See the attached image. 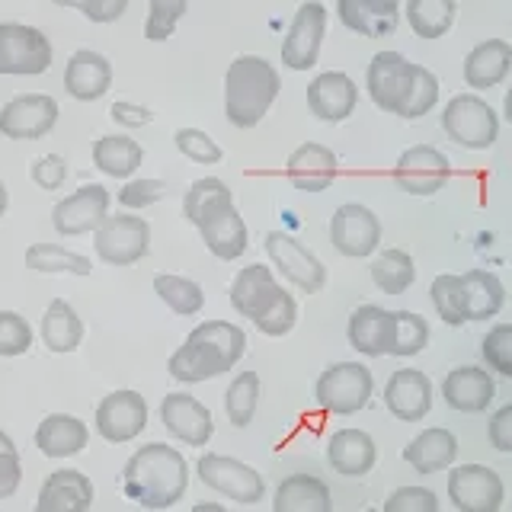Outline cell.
Instances as JSON below:
<instances>
[{
    "label": "cell",
    "instance_id": "25",
    "mask_svg": "<svg viewBox=\"0 0 512 512\" xmlns=\"http://www.w3.org/2000/svg\"><path fill=\"white\" fill-rule=\"evenodd\" d=\"M442 397H445V404L458 413H484L496 397V384L487 368L458 365L445 375Z\"/></svg>",
    "mask_w": 512,
    "mask_h": 512
},
{
    "label": "cell",
    "instance_id": "7",
    "mask_svg": "<svg viewBox=\"0 0 512 512\" xmlns=\"http://www.w3.org/2000/svg\"><path fill=\"white\" fill-rule=\"evenodd\" d=\"M151 224L138 212H109L93 231V253L106 266H135L148 256Z\"/></svg>",
    "mask_w": 512,
    "mask_h": 512
},
{
    "label": "cell",
    "instance_id": "24",
    "mask_svg": "<svg viewBox=\"0 0 512 512\" xmlns=\"http://www.w3.org/2000/svg\"><path fill=\"white\" fill-rule=\"evenodd\" d=\"M349 346L365 359H378V356H391V343H394V311L378 308V304H362L349 314Z\"/></svg>",
    "mask_w": 512,
    "mask_h": 512
},
{
    "label": "cell",
    "instance_id": "55",
    "mask_svg": "<svg viewBox=\"0 0 512 512\" xmlns=\"http://www.w3.org/2000/svg\"><path fill=\"white\" fill-rule=\"evenodd\" d=\"M125 10H128V0H84V4H80V13H84L90 23H100V26L116 23Z\"/></svg>",
    "mask_w": 512,
    "mask_h": 512
},
{
    "label": "cell",
    "instance_id": "46",
    "mask_svg": "<svg viewBox=\"0 0 512 512\" xmlns=\"http://www.w3.org/2000/svg\"><path fill=\"white\" fill-rule=\"evenodd\" d=\"M439 103V80L429 68L423 64H413V87H410V96L407 103L400 106L397 116L400 119H423L426 112H432V106Z\"/></svg>",
    "mask_w": 512,
    "mask_h": 512
},
{
    "label": "cell",
    "instance_id": "35",
    "mask_svg": "<svg viewBox=\"0 0 512 512\" xmlns=\"http://www.w3.org/2000/svg\"><path fill=\"white\" fill-rule=\"evenodd\" d=\"M39 336H42L45 349L61 352L64 356V352H74L80 343H84V320H80V314L71 308V301L55 298L42 314Z\"/></svg>",
    "mask_w": 512,
    "mask_h": 512
},
{
    "label": "cell",
    "instance_id": "39",
    "mask_svg": "<svg viewBox=\"0 0 512 512\" xmlns=\"http://www.w3.org/2000/svg\"><path fill=\"white\" fill-rule=\"evenodd\" d=\"M154 292L167 304L176 317H192L205 308V292L199 282L189 276H176V272H157L154 276Z\"/></svg>",
    "mask_w": 512,
    "mask_h": 512
},
{
    "label": "cell",
    "instance_id": "60",
    "mask_svg": "<svg viewBox=\"0 0 512 512\" xmlns=\"http://www.w3.org/2000/svg\"><path fill=\"white\" fill-rule=\"evenodd\" d=\"M4 452H16V442L7 436L4 429H0V455H4Z\"/></svg>",
    "mask_w": 512,
    "mask_h": 512
},
{
    "label": "cell",
    "instance_id": "3",
    "mask_svg": "<svg viewBox=\"0 0 512 512\" xmlns=\"http://www.w3.org/2000/svg\"><path fill=\"white\" fill-rule=\"evenodd\" d=\"M231 308L263 336H285L298 324V301L266 263H250L231 279Z\"/></svg>",
    "mask_w": 512,
    "mask_h": 512
},
{
    "label": "cell",
    "instance_id": "32",
    "mask_svg": "<svg viewBox=\"0 0 512 512\" xmlns=\"http://www.w3.org/2000/svg\"><path fill=\"white\" fill-rule=\"evenodd\" d=\"M144 164V148L132 135H103L93 141V167L112 180H132Z\"/></svg>",
    "mask_w": 512,
    "mask_h": 512
},
{
    "label": "cell",
    "instance_id": "10",
    "mask_svg": "<svg viewBox=\"0 0 512 512\" xmlns=\"http://www.w3.org/2000/svg\"><path fill=\"white\" fill-rule=\"evenodd\" d=\"M196 474L205 487H212L215 493L228 496V500H234V503H244V506L260 503L263 493H266L263 474L256 468H250L247 461H237L231 455L205 452L196 461Z\"/></svg>",
    "mask_w": 512,
    "mask_h": 512
},
{
    "label": "cell",
    "instance_id": "40",
    "mask_svg": "<svg viewBox=\"0 0 512 512\" xmlns=\"http://www.w3.org/2000/svg\"><path fill=\"white\" fill-rule=\"evenodd\" d=\"M372 282L384 295H404L416 282V263L407 250H381L372 260Z\"/></svg>",
    "mask_w": 512,
    "mask_h": 512
},
{
    "label": "cell",
    "instance_id": "30",
    "mask_svg": "<svg viewBox=\"0 0 512 512\" xmlns=\"http://www.w3.org/2000/svg\"><path fill=\"white\" fill-rule=\"evenodd\" d=\"M509 68H512V45L506 39H484L464 58V80L474 90H490L496 84H503Z\"/></svg>",
    "mask_w": 512,
    "mask_h": 512
},
{
    "label": "cell",
    "instance_id": "27",
    "mask_svg": "<svg viewBox=\"0 0 512 512\" xmlns=\"http://www.w3.org/2000/svg\"><path fill=\"white\" fill-rule=\"evenodd\" d=\"M36 448L52 461L74 458L87 448L90 429L84 420H77L74 413H48L45 420L36 426Z\"/></svg>",
    "mask_w": 512,
    "mask_h": 512
},
{
    "label": "cell",
    "instance_id": "15",
    "mask_svg": "<svg viewBox=\"0 0 512 512\" xmlns=\"http://www.w3.org/2000/svg\"><path fill=\"white\" fill-rule=\"evenodd\" d=\"M144 426H148V400L132 388L106 394L96 407V432L109 445L132 442L135 436H141Z\"/></svg>",
    "mask_w": 512,
    "mask_h": 512
},
{
    "label": "cell",
    "instance_id": "45",
    "mask_svg": "<svg viewBox=\"0 0 512 512\" xmlns=\"http://www.w3.org/2000/svg\"><path fill=\"white\" fill-rule=\"evenodd\" d=\"M189 10V0H148V20H144V39L167 42Z\"/></svg>",
    "mask_w": 512,
    "mask_h": 512
},
{
    "label": "cell",
    "instance_id": "53",
    "mask_svg": "<svg viewBox=\"0 0 512 512\" xmlns=\"http://www.w3.org/2000/svg\"><path fill=\"white\" fill-rule=\"evenodd\" d=\"M109 116H112V122H116L119 128H144L154 119V112L144 103L116 100V103H112V109H109Z\"/></svg>",
    "mask_w": 512,
    "mask_h": 512
},
{
    "label": "cell",
    "instance_id": "58",
    "mask_svg": "<svg viewBox=\"0 0 512 512\" xmlns=\"http://www.w3.org/2000/svg\"><path fill=\"white\" fill-rule=\"evenodd\" d=\"M189 512H231V509L221 506V503H196Z\"/></svg>",
    "mask_w": 512,
    "mask_h": 512
},
{
    "label": "cell",
    "instance_id": "2",
    "mask_svg": "<svg viewBox=\"0 0 512 512\" xmlns=\"http://www.w3.org/2000/svg\"><path fill=\"white\" fill-rule=\"evenodd\" d=\"M247 333L231 320H202L167 359L170 378L176 384H202L228 375L244 359Z\"/></svg>",
    "mask_w": 512,
    "mask_h": 512
},
{
    "label": "cell",
    "instance_id": "48",
    "mask_svg": "<svg viewBox=\"0 0 512 512\" xmlns=\"http://www.w3.org/2000/svg\"><path fill=\"white\" fill-rule=\"evenodd\" d=\"M32 349V327L23 314L0 311V359H16Z\"/></svg>",
    "mask_w": 512,
    "mask_h": 512
},
{
    "label": "cell",
    "instance_id": "6",
    "mask_svg": "<svg viewBox=\"0 0 512 512\" xmlns=\"http://www.w3.org/2000/svg\"><path fill=\"white\" fill-rule=\"evenodd\" d=\"M263 247H266L272 272H276L279 279H285L288 285H295L298 292L317 295L320 288L327 285V266L320 263V256L288 231H269Z\"/></svg>",
    "mask_w": 512,
    "mask_h": 512
},
{
    "label": "cell",
    "instance_id": "29",
    "mask_svg": "<svg viewBox=\"0 0 512 512\" xmlns=\"http://www.w3.org/2000/svg\"><path fill=\"white\" fill-rule=\"evenodd\" d=\"M455 458H458V439L442 426L420 432V436L404 448V461L423 477L448 471L455 464Z\"/></svg>",
    "mask_w": 512,
    "mask_h": 512
},
{
    "label": "cell",
    "instance_id": "28",
    "mask_svg": "<svg viewBox=\"0 0 512 512\" xmlns=\"http://www.w3.org/2000/svg\"><path fill=\"white\" fill-rule=\"evenodd\" d=\"M327 461L343 477H365L378 461V445L365 429H336L327 442Z\"/></svg>",
    "mask_w": 512,
    "mask_h": 512
},
{
    "label": "cell",
    "instance_id": "8",
    "mask_svg": "<svg viewBox=\"0 0 512 512\" xmlns=\"http://www.w3.org/2000/svg\"><path fill=\"white\" fill-rule=\"evenodd\" d=\"M442 128L461 148L484 151L500 138V116L477 93H458L442 109Z\"/></svg>",
    "mask_w": 512,
    "mask_h": 512
},
{
    "label": "cell",
    "instance_id": "34",
    "mask_svg": "<svg viewBox=\"0 0 512 512\" xmlns=\"http://www.w3.org/2000/svg\"><path fill=\"white\" fill-rule=\"evenodd\" d=\"M199 234H202V244L212 250V256H218L221 263H231V260H237V256H244L247 244H250L247 221L237 208H228L224 215L202 224Z\"/></svg>",
    "mask_w": 512,
    "mask_h": 512
},
{
    "label": "cell",
    "instance_id": "44",
    "mask_svg": "<svg viewBox=\"0 0 512 512\" xmlns=\"http://www.w3.org/2000/svg\"><path fill=\"white\" fill-rule=\"evenodd\" d=\"M336 16H340V23L349 32H356V36H365V39L391 36L397 29V20H384V16L368 10L362 0H336Z\"/></svg>",
    "mask_w": 512,
    "mask_h": 512
},
{
    "label": "cell",
    "instance_id": "16",
    "mask_svg": "<svg viewBox=\"0 0 512 512\" xmlns=\"http://www.w3.org/2000/svg\"><path fill=\"white\" fill-rule=\"evenodd\" d=\"M109 189L103 183H84L74 189L71 196H64L52 208V224L61 237H84L93 234L109 215Z\"/></svg>",
    "mask_w": 512,
    "mask_h": 512
},
{
    "label": "cell",
    "instance_id": "57",
    "mask_svg": "<svg viewBox=\"0 0 512 512\" xmlns=\"http://www.w3.org/2000/svg\"><path fill=\"white\" fill-rule=\"evenodd\" d=\"M362 4H365L368 10H372V13L384 16V20H397L400 0H362Z\"/></svg>",
    "mask_w": 512,
    "mask_h": 512
},
{
    "label": "cell",
    "instance_id": "54",
    "mask_svg": "<svg viewBox=\"0 0 512 512\" xmlns=\"http://www.w3.org/2000/svg\"><path fill=\"white\" fill-rule=\"evenodd\" d=\"M487 436H490V445L496 448V452L512 455V404L500 407L490 416Z\"/></svg>",
    "mask_w": 512,
    "mask_h": 512
},
{
    "label": "cell",
    "instance_id": "1",
    "mask_svg": "<svg viewBox=\"0 0 512 512\" xmlns=\"http://www.w3.org/2000/svg\"><path fill=\"white\" fill-rule=\"evenodd\" d=\"M122 490L132 503L148 512L176 506L189 490V464L180 448L167 442H148L122 468Z\"/></svg>",
    "mask_w": 512,
    "mask_h": 512
},
{
    "label": "cell",
    "instance_id": "51",
    "mask_svg": "<svg viewBox=\"0 0 512 512\" xmlns=\"http://www.w3.org/2000/svg\"><path fill=\"white\" fill-rule=\"evenodd\" d=\"M381 512H439V496L429 487H397Z\"/></svg>",
    "mask_w": 512,
    "mask_h": 512
},
{
    "label": "cell",
    "instance_id": "4",
    "mask_svg": "<svg viewBox=\"0 0 512 512\" xmlns=\"http://www.w3.org/2000/svg\"><path fill=\"white\" fill-rule=\"evenodd\" d=\"M279 71L260 55H240L224 74V116L234 128H253L279 96Z\"/></svg>",
    "mask_w": 512,
    "mask_h": 512
},
{
    "label": "cell",
    "instance_id": "33",
    "mask_svg": "<svg viewBox=\"0 0 512 512\" xmlns=\"http://www.w3.org/2000/svg\"><path fill=\"white\" fill-rule=\"evenodd\" d=\"M461 288H464V314H468L471 324H480V320H490L503 311L506 304V288L503 282L487 269H468L461 276Z\"/></svg>",
    "mask_w": 512,
    "mask_h": 512
},
{
    "label": "cell",
    "instance_id": "12",
    "mask_svg": "<svg viewBox=\"0 0 512 512\" xmlns=\"http://www.w3.org/2000/svg\"><path fill=\"white\" fill-rule=\"evenodd\" d=\"M327 36V7L320 0H304L295 10L292 26L282 39V61L292 71H311L320 58V45Z\"/></svg>",
    "mask_w": 512,
    "mask_h": 512
},
{
    "label": "cell",
    "instance_id": "21",
    "mask_svg": "<svg viewBox=\"0 0 512 512\" xmlns=\"http://www.w3.org/2000/svg\"><path fill=\"white\" fill-rule=\"evenodd\" d=\"M359 87L343 71H324L308 84V109L320 122H343L356 112Z\"/></svg>",
    "mask_w": 512,
    "mask_h": 512
},
{
    "label": "cell",
    "instance_id": "56",
    "mask_svg": "<svg viewBox=\"0 0 512 512\" xmlns=\"http://www.w3.org/2000/svg\"><path fill=\"white\" fill-rule=\"evenodd\" d=\"M20 480H23L20 452H4L0 455V503L10 500V496L20 490Z\"/></svg>",
    "mask_w": 512,
    "mask_h": 512
},
{
    "label": "cell",
    "instance_id": "62",
    "mask_svg": "<svg viewBox=\"0 0 512 512\" xmlns=\"http://www.w3.org/2000/svg\"><path fill=\"white\" fill-rule=\"evenodd\" d=\"M503 116L512 122V87L506 90V100H503Z\"/></svg>",
    "mask_w": 512,
    "mask_h": 512
},
{
    "label": "cell",
    "instance_id": "20",
    "mask_svg": "<svg viewBox=\"0 0 512 512\" xmlns=\"http://www.w3.org/2000/svg\"><path fill=\"white\" fill-rule=\"evenodd\" d=\"M384 407L400 423H420L432 410V381L420 368H397L384 384Z\"/></svg>",
    "mask_w": 512,
    "mask_h": 512
},
{
    "label": "cell",
    "instance_id": "38",
    "mask_svg": "<svg viewBox=\"0 0 512 512\" xmlns=\"http://www.w3.org/2000/svg\"><path fill=\"white\" fill-rule=\"evenodd\" d=\"M260 394H263V381L256 372H240L228 384V391H224V413H228V423L234 429H247L256 420Z\"/></svg>",
    "mask_w": 512,
    "mask_h": 512
},
{
    "label": "cell",
    "instance_id": "26",
    "mask_svg": "<svg viewBox=\"0 0 512 512\" xmlns=\"http://www.w3.org/2000/svg\"><path fill=\"white\" fill-rule=\"evenodd\" d=\"M112 87V64L106 55L93 52V48H77L64 68V90L74 96L77 103H93L106 96Z\"/></svg>",
    "mask_w": 512,
    "mask_h": 512
},
{
    "label": "cell",
    "instance_id": "52",
    "mask_svg": "<svg viewBox=\"0 0 512 512\" xmlns=\"http://www.w3.org/2000/svg\"><path fill=\"white\" fill-rule=\"evenodd\" d=\"M29 173H32V183H36L39 189L52 192V189H61L64 180H68V160H64L61 154H45L32 164Z\"/></svg>",
    "mask_w": 512,
    "mask_h": 512
},
{
    "label": "cell",
    "instance_id": "43",
    "mask_svg": "<svg viewBox=\"0 0 512 512\" xmlns=\"http://www.w3.org/2000/svg\"><path fill=\"white\" fill-rule=\"evenodd\" d=\"M429 298H432V308H436V314L442 317V324H448V327L468 324V314H464L461 276H452V272H442V276H436L429 285Z\"/></svg>",
    "mask_w": 512,
    "mask_h": 512
},
{
    "label": "cell",
    "instance_id": "22",
    "mask_svg": "<svg viewBox=\"0 0 512 512\" xmlns=\"http://www.w3.org/2000/svg\"><path fill=\"white\" fill-rule=\"evenodd\" d=\"M93 506V480L84 471L58 468L39 487L36 509L32 512H90Z\"/></svg>",
    "mask_w": 512,
    "mask_h": 512
},
{
    "label": "cell",
    "instance_id": "47",
    "mask_svg": "<svg viewBox=\"0 0 512 512\" xmlns=\"http://www.w3.org/2000/svg\"><path fill=\"white\" fill-rule=\"evenodd\" d=\"M173 144L183 157L192 160V164L212 167V164H221V157H224L221 144L208 132H202V128H180V132L173 135Z\"/></svg>",
    "mask_w": 512,
    "mask_h": 512
},
{
    "label": "cell",
    "instance_id": "18",
    "mask_svg": "<svg viewBox=\"0 0 512 512\" xmlns=\"http://www.w3.org/2000/svg\"><path fill=\"white\" fill-rule=\"evenodd\" d=\"M160 423L173 439H180L189 448H205L215 436L212 410L189 391H173L160 400Z\"/></svg>",
    "mask_w": 512,
    "mask_h": 512
},
{
    "label": "cell",
    "instance_id": "59",
    "mask_svg": "<svg viewBox=\"0 0 512 512\" xmlns=\"http://www.w3.org/2000/svg\"><path fill=\"white\" fill-rule=\"evenodd\" d=\"M7 208H10V192H7L4 180H0V218L7 215Z\"/></svg>",
    "mask_w": 512,
    "mask_h": 512
},
{
    "label": "cell",
    "instance_id": "11",
    "mask_svg": "<svg viewBox=\"0 0 512 512\" xmlns=\"http://www.w3.org/2000/svg\"><path fill=\"white\" fill-rule=\"evenodd\" d=\"M330 244L346 260H365L381 244V221L368 205L346 202L330 218Z\"/></svg>",
    "mask_w": 512,
    "mask_h": 512
},
{
    "label": "cell",
    "instance_id": "14",
    "mask_svg": "<svg viewBox=\"0 0 512 512\" xmlns=\"http://www.w3.org/2000/svg\"><path fill=\"white\" fill-rule=\"evenodd\" d=\"M452 180V160L432 144H413L394 164V183L410 196H436Z\"/></svg>",
    "mask_w": 512,
    "mask_h": 512
},
{
    "label": "cell",
    "instance_id": "23",
    "mask_svg": "<svg viewBox=\"0 0 512 512\" xmlns=\"http://www.w3.org/2000/svg\"><path fill=\"white\" fill-rule=\"evenodd\" d=\"M288 183L301 192H324L333 186L336 173H340V160L336 154L320 141H304L295 148V154H288Z\"/></svg>",
    "mask_w": 512,
    "mask_h": 512
},
{
    "label": "cell",
    "instance_id": "19",
    "mask_svg": "<svg viewBox=\"0 0 512 512\" xmlns=\"http://www.w3.org/2000/svg\"><path fill=\"white\" fill-rule=\"evenodd\" d=\"M365 87L381 112H394L397 116L413 87V61H407L400 52H378L368 61Z\"/></svg>",
    "mask_w": 512,
    "mask_h": 512
},
{
    "label": "cell",
    "instance_id": "42",
    "mask_svg": "<svg viewBox=\"0 0 512 512\" xmlns=\"http://www.w3.org/2000/svg\"><path fill=\"white\" fill-rule=\"evenodd\" d=\"M429 346V320L416 311H394V343L391 356L413 359Z\"/></svg>",
    "mask_w": 512,
    "mask_h": 512
},
{
    "label": "cell",
    "instance_id": "41",
    "mask_svg": "<svg viewBox=\"0 0 512 512\" xmlns=\"http://www.w3.org/2000/svg\"><path fill=\"white\" fill-rule=\"evenodd\" d=\"M407 23L420 39H442L455 23V0H407Z\"/></svg>",
    "mask_w": 512,
    "mask_h": 512
},
{
    "label": "cell",
    "instance_id": "9",
    "mask_svg": "<svg viewBox=\"0 0 512 512\" xmlns=\"http://www.w3.org/2000/svg\"><path fill=\"white\" fill-rule=\"evenodd\" d=\"M52 68V42L26 23H0V74L39 77Z\"/></svg>",
    "mask_w": 512,
    "mask_h": 512
},
{
    "label": "cell",
    "instance_id": "61",
    "mask_svg": "<svg viewBox=\"0 0 512 512\" xmlns=\"http://www.w3.org/2000/svg\"><path fill=\"white\" fill-rule=\"evenodd\" d=\"M48 4H55V7H71V10H80V4H84V0H48Z\"/></svg>",
    "mask_w": 512,
    "mask_h": 512
},
{
    "label": "cell",
    "instance_id": "31",
    "mask_svg": "<svg viewBox=\"0 0 512 512\" xmlns=\"http://www.w3.org/2000/svg\"><path fill=\"white\" fill-rule=\"evenodd\" d=\"M272 512H333V493L314 474H288L272 496Z\"/></svg>",
    "mask_w": 512,
    "mask_h": 512
},
{
    "label": "cell",
    "instance_id": "49",
    "mask_svg": "<svg viewBox=\"0 0 512 512\" xmlns=\"http://www.w3.org/2000/svg\"><path fill=\"white\" fill-rule=\"evenodd\" d=\"M480 356L496 375L512 378V324H496L480 343Z\"/></svg>",
    "mask_w": 512,
    "mask_h": 512
},
{
    "label": "cell",
    "instance_id": "17",
    "mask_svg": "<svg viewBox=\"0 0 512 512\" xmlns=\"http://www.w3.org/2000/svg\"><path fill=\"white\" fill-rule=\"evenodd\" d=\"M58 122V103L48 93H16L0 109V135L13 141L45 138Z\"/></svg>",
    "mask_w": 512,
    "mask_h": 512
},
{
    "label": "cell",
    "instance_id": "36",
    "mask_svg": "<svg viewBox=\"0 0 512 512\" xmlns=\"http://www.w3.org/2000/svg\"><path fill=\"white\" fill-rule=\"evenodd\" d=\"M228 208H234V192L228 183L215 180V176H205V180H196L186 189L183 199V215L189 224H196V231L202 224H208L212 218L224 215Z\"/></svg>",
    "mask_w": 512,
    "mask_h": 512
},
{
    "label": "cell",
    "instance_id": "37",
    "mask_svg": "<svg viewBox=\"0 0 512 512\" xmlns=\"http://www.w3.org/2000/svg\"><path fill=\"white\" fill-rule=\"evenodd\" d=\"M26 269L42 272V276H58V272H71V276H90V256L68 250L52 240H42V244L26 247Z\"/></svg>",
    "mask_w": 512,
    "mask_h": 512
},
{
    "label": "cell",
    "instance_id": "5",
    "mask_svg": "<svg viewBox=\"0 0 512 512\" xmlns=\"http://www.w3.org/2000/svg\"><path fill=\"white\" fill-rule=\"evenodd\" d=\"M375 394V378L362 362H336L324 368L314 384V400L324 413L352 416L368 407Z\"/></svg>",
    "mask_w": 512,
    "mask_h": 512
},
{
    "label": "cell",
    "instance_id": "13",
    "mask_svg": "<svg viewBox=\"0 0 512 512\" xmlns=\"http://www.w3.org/2000/svg\"><path fill=\"white\" fill-rule=\"evenodd\" d=\"M448 500L458 512H500L506 487L487 464H458L448 471Z\"/></svg>",
    "mask_w": 512,
    "mask_h": 512
},
{
    "label": "cell",
    "instance_id": "50",
    "mask_svg": "<svg viewBox=\"0 0 512 512\" xmlns=\"http://www.w3.org/2000/svg\"><path fill=\"white\" fill-rule=\"evenodd\" d=\"M167 196L164 180H125L119 189V205L125 212H141V208L157 205Z\"/></svg>",
    "mask_w": 512,
    "mask_h": 512
}]
</instances>
